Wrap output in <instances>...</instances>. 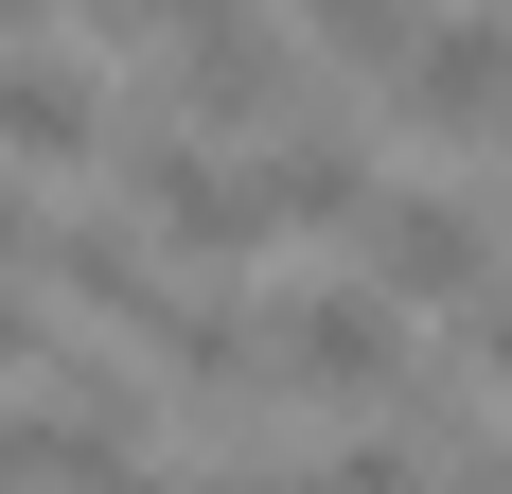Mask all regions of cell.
<instances>
[{
    "instance_id": "1",
    "label": "cell",
    "mask_w": 512,
    "mask_h": 494,
    "mask_svg": "<svg viewBox=\"0 0 512 494\" xmlns=\"http://www.w3.org/2000/svg\"><path fill=\"white\" fill-rule=\"evenodd\" d=\"M265 389L301 406V424L407 406V300H389V283H283V300H265Z\"/></svg>"
},
{
    "instance_id": "2",
    "label": "cell",
    "mask_w": 512,
    "mask_h": 494,
    "mask_svg": "<svg viewBox=\"0 0 512 494\" xmlns=\"http://www.w3.org/2000/svg\"><path fill=\"white\" fill-rule=\"evenodd\" d=\"M142 106L177 124V142H195V124H212V142H265V124L301 106V36H283L265 0H212V18H177V36H159Z\"/></svg>"
},
{
    "instance_id": "3",
    "label": "cell",
    "mask_w": 512,
    "mask_h": 494,
    "mask_svg": "<svg viewBox=\"0 0 512 494\" xmlns=\"http://www.w3.org/2000/svg\"><path fill=\"white\" fill-rule=\"evenodd\" d=\"M124 212H142V247H177V283H230L248 247H283L265 177H248V159H212V142H177V124L124 142Z\"/></svg>"
},
{
    "instance_id": "4",
    "label": "cell",
    "mask_w": 512,
    "mask_h": 494,
    "mask_svg": "<svg viewBox=\"0 0 512 494\" xmlns=\"http://www.w3.org/2000/svg\"><path fill=\"white\" fill-rule=\"evenodd\" d=\"M389 89H407L424 142H512V0H495V18H424Z\"/></svg>"
},
{
    "instance_id": "5",
    "label": "cell",
    "mask_w": 512,
    "mask_h": 494,
    "mask_svg": "<svg viewBox=\"0 0 512 494\" xmlns=\"http://www.w3.org/2000/svg\"><path fill=\"white\" fill-rule=\"evenodd\" d=\"M371 283L407 300V318H424V300H460V318H477L512 265H495V230H477V195H371Z\"/></svg>"
},
{
    "instance_id": "6",
    "label": "cell",
    "mask_w": 512,
    "mask_h": 494,
    "mask_svg": "<svg viewBox=\"0 0 512 494\" xmlns=\"http://www.w3.org/2000/svg\"><path fill=\"white\" fill-rule=\"evenodd\" d=\"M124 142L89 89V53H0V177H89V159Z\"/></svg>"
},
{
    "instance_id": "7",
    "label": "cell",
    "mask_w": 512,
    "mask_h": 494,
    "mask_svg": "<svg viewBox=\"0 0 512 494\" xmlns=\"http://www.w3.org/2000/svg\"><path fill=\"white\" fill-rule=\"evenodd\" d=\"M248 177H265V212H283V230H371V195H389V177H371V142L336 124V106H283Z\"/></svg>"
},
{
    "instance_id": "8",
    "label": "cell",
    "mask_w": 512,
    "mask_h": 494,
    "mask_svg": "<svg viewBox=\"0 0 512 494\" xmlns=\"http://www.w3.org/2000/svg\"><path fill=\"white\" fill-rule=\"evenodd\" d=\"M283 36H318V53H354V71H407V36H424V0H265Z\"/></svg>"
},
{
    "instance_id": "9",
    "label": "cell",
    "mask_w": 512,
    "mask_h": 494,
    "mask_svg": "<svg viewBox=\"0 0 512 494\" xmlns=\"http://www.w3.org/2000/svg\"><path fill=\"white\" fill-rule=\"evenodd\" d=\"M0 371H18V389H36V371H53V318H36V300H18V283H0Z\"/></svg>"
},
{
    "instance_id": "10",
    "label": "cell",
    "mask_w": 512,
    "mask_h": 494,
    "mask_svg": "<svg viewBox=\"0 0 512 494\" xmlns=\"http://www.w3.org/2000/svg\"><path fill=\"white\" fill-rule=\"evenodd\" d=\"M89 18H106V36H142V53H159L177 18H212V0H89Z\"/></svg>"
},
{
    "instance_id": "11",
    "label": "cell",
    "mask_w": 512,
    "mask_h": 494,
    "mask_svg": "<svg viewBox=\"0 0 512 494\" xmlns=\"http://www.w3.org/2000/svg\"><path fill=\"white\" fill-rule=\"evenodd\" d=\"M477 371H495V389H512V283L477 300Z\"/></svg>"
},
{
    "instance_id": "12",
    "label": "cell",
    "mask_w": 512,
    "mask_h": 494,
    "mask_svg": "<svg viewBox=\"0 0 512 494\" xmlns=\"http://www.w3.org/2000/svg\"><path fill=\"white\" fill-rule=\"evenodd\" d=\"M477 477H495V494H512V442H477Z\"/></svg>"
},
{
    "instance_id": "13",
    "label": "cell",
    "mask_w": 512,
    "mask_h": 494,
    "mask_svg": "<svg viewBox=\"0 0 512 494\" xmlns=\"http://www.w3.org/2000/svg\"><path fill=\"white\" fill-rule=\"evenodd\" d=\"M18 18H53V0H0V36H18Z\"/></svg>"
}]
</instances>
